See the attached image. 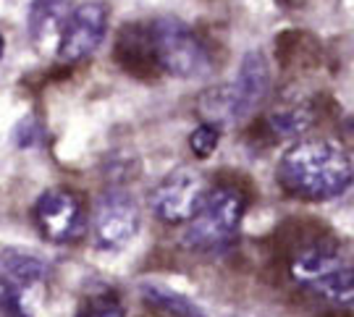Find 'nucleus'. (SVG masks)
Here are the masks:
<instances>
[{
    "instance_id": "f257e3e1",
    "label": "nucleus",
    "mask_w": 354,
    "mask_h": 317,
    "mask_svg": "<svg viewBox=\"0 0 354 317\" xmlns=\"http://www.w3.org/2000/svg\"><path fill=\"white\" fill-rule=\"evenodd\" d=\"M276 178L299 200L328 202L349 191L354 184V163L342 144L330 140L297 142L281 157Z\"/></svg>"
},
{
    "instance_id": "f03ea898",
    "label": "nucleus",
    "mask_w": 354,
    "mask_h": 317,
    "mask_svg": "<svg viewBox=\"0 0 354 317\" xmlns=\"http://www.w3.org/2000/svg\"><path fill=\"white\" fill-rule=\"evenodd\" d=\"M270 92V64L260 50H250L241 58L236 77L207 89L197 108L205 115V121H213L218 126L241 124L266 102Z\"/></svg>"
},
{
    "instance_id": "7ed1b4c3",
    "label": "nucleus",
    "mask_w": 354,
    "mask_h": 317,
    "mask_svg": "<svg viewBox=\"0 0 354 317\" xmlns=\"http://www.w3.org/2000/svg\"><path fill=\"white\" fill-rule=\"evenodd\" d=\"M244 213H247V197L236 186L207 189L203 204L187 220L181 244L192 252H218L239 233Z\"/></svg>"
},
{
    "instance_id": "20e7f679",
    "label": "nucleus",
    "mask_w": 354,
    "mask_h": 317,
    "mask_svg": "<svg viewBox=\"0 0 354 317\" xmlns=\"http://www.w3.org/2000/svg\"><path fill=\"white\" fill-rule=\"evenodd\" d=\"M150 48L158 66L176 79H203L213 68L210 50L181 19L163 16L150 26Z\"/></svg>"
},
{
    "instance_id": "39448f33",
    "label": "nucleus",
    "mask_w": 354,
    "mask_h": 317,
    "mask_svg": "<svg viewBox=\"0 0 354 317\" xmlns=\"http://www.w3.org/2000/svg\"><path fill=\"white\" fill-rule=\"evenodd\" d=\"M140 223L142 215L137 200L124 189H111L95 202L89 231H92V241L97 249L118 252L134 241Z\"/></svg>"
},
{
    "instance_id": "423d86ee",
    "label": "nucleus",
    "mask_w": 354,
    "mask_h": 317,
    "mask_svg": "<svg viewBox=\"0 0 354 317\" xmlns=\"http://www.w3.org/2000/svg\"><path fill=\"white\" fill-rule=\"evenodd\" d=\"M207 181L194 168H176L150 191L152 213L168 226L187 223L207 194Z\"/></svg>"
},
{
    "instance_id": "0eeeda50",
    "label": "nucleus",
    "mask_w": 354,
    "mask_h": 317,
    "mask_svg": "<svg viewBox=\"0 0 354 317\" xmlns=\"http://www.w3.org/2000/svg\"><path fill=\"white\" fill-rule=\"evenodd\" d=\"M108 32V8L105 3H82L71 8L68 21L64 26V35L58 42L61 61H82L97 50Z\"/></svg>"
},
{
    "instance_id": "6e6552de",
    "label": "nucleus",
    "mask_w": 354,
    "mask_h": 317,
    "mask_svg": "<svg viewBox=\"0 0 354 317\" xmlns=\"http://www.w3.org/2000/svg\"><path fill=\"white\" fill-rule=\"evenodd\" d=\"M35 220L50 241H71L84 229V210L68 189H48L35 204Z\"/></svg>"
},
{
    "instance_id": "1a4fd4ad",
    "label": "nucleus",
    "mask_w": 354,
    "mask_h": 317,
    "mask_svg": "<svg viewBox=\"0 0 354 317\" xmlns=\"http://www.w3.org/2000/svg\"><path fill=\"white\" fill-rule=\"evenodd\" d=\"M71 13V3L68 0H35L29 8V37L32 45L37 48L42 55H53L58 50V42L64 35V26Z\"/></svg>"
},
{
    "instance_id": "9d476101",
    "label": "nucleus",
    "mask_w": 354,
    "mask_h": 317,
    "mask_svg": "<svg viewBox=\"0 0 354 317\" xmlns=\"http://www.w3.org/2000/svg\"><path fill=\"white\" fill-rule=\"evenodd\" d=\"M302 286L333 305H354V267L344 265L342 260L330 262L320 273L302 280Z\"/></svg>"
},
{
    "instance_id": "9b49d317",
    "label": "nucleus",
    "mask_w": 354,
    "mask_h": 317,
    "mask_svg": "<svg viewBox=\"0 0 354 317\" xmlns=\"http://www.w3.org/2000/svg\"><path fill=\"white\" fill-rule=\"evenodd\" d=\"M140 294L152 309H160L165 315H184V317L203 315V307L197 305V302H192L189 296H184L181 291H174V289L165 286V283L145 280L140 286Z\"/></svg>"
},
{
    "instance_id": "f8f14e48",
    "label": "nucleus",
    "mask_w": 354,
    "mask_h": 317,
    "mask_svg": "<svg viewBox=\"0 0 354 317\" xmlns=\"http://www.w3.org/2000/svg\"><path fill=\"white\" fill-rule=\"evenodd\" d=\"M48 267L39 260L37 254H29L24 249H6L0 252V276L11 278L13 283H19L21 289L24 286H35L45 278Z\"/></svg>"
},
{
    "instance_id": "ddd939ff",
    "label": "nucleus",
    "mask_w": 354,
    "mask_h": 317,
    "mask_svg": "<svg viewBox=\"0 0 354 317\" xmlns=\"http://www.w3.org/2000/svg\"><path fill=\"white\" fill-rule=\"evenodd\" d=\"M310 124H313V111L304 105H291L270 113V128L281 137H297L304 128H310Z\"/></svg>"
},
{
    "instance_id": "4468645a",
    "label": "nucleus",
    "mask_w": 354,
    "mask_h": 317,
    "mask_svg": "<svg viewBox=\"0 0 354 317\" xmlns=\"http://www.w3.org/2000/svg\"><path fill=\"white\" fill-rule=\"evenodd\" d=\"M221 131H223V126H218V124H213V121L200 124L189 137L192 153L197 155V157H203V160L205 157H210V155L215 153V147L221 144Z\"/></svg>"
},
{
    "instance_id": "2eb2a0df",
    "label": "nucleus",
    "mask_w": 354,
    "mask_h": 317,
    "mask_svg": "<svg viewBox=\"0 0 354 317\" xmlns=\"http://www.w3.org/2000/svg\"><path fill=\"white\" fill-rule=\"evenodd\" d=\"M0 312L6 315H24V302H21V286L11 278L0 276Z\"/></svg>"
},
{
    "instance_id": "dca6fc26",
    "label": "nucleus",
    "mask_w": 354,
    "mask_h": 317,
    "mask_svg": "<svg viewBox=\"0 0 354 317\" xmlns=\"http://www.w3.org/2000/svg\"><path fill=\"white\" fill-rule=\"evenodd\" d=\"M13 137H16V144H19V147H32V144L39 140L37 121H35V118H24V121L16 126Z\"/></svg>"
},
{
    "instance_id": "f3484780",
    "label": "nucleus",
    "mask_w": 354,
    "mask_h": 317,
    "mask_svg": "<svg viewBox=\"0 0 354 317\" xmlns=\"http://www.w3.org/2000/svg\"><path fill=\"white\" fill-rule=\"evenodd\" d=\"M87 312L89 315H124V307L115 305L108 296H100V299H89Z\"/></svg>"
},
{
    "instance_id": "a211bd4d",
    "label": "nucleus",
    "mask_w": 354,
    "mask_h": 317,
    "mask_svg": "<svg viewBox=\"0 0 354 317\" xmlns=\"http://www.w3.org/2000/svg\"><path fill=\"white\" fill-rule=\"evenodd\" d=\"M3 50H6V39L0 37V55H3Z\"/></svg>"
}]
</instances>
